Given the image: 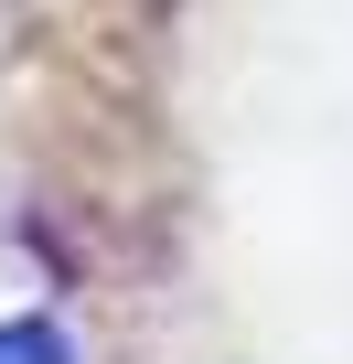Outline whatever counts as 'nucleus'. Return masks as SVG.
Returning a JSON list of instances; mask_svg holds the SVG:
<instances>
[{
  "mask_svg": "<svg viewBox=\"0 0 353 364\" xmlns=\"http://www.w3.org/2000/svg\"><path fill=\"white\" fill-rule=\"evenodd\" d=\"M0 364H75L54 321H0Z\"/></svg>",
  "mask_w": 353,
  "mask_h": 364,
  "instance_id": "1",
  "label": "nucleus"
}]
</instances>
